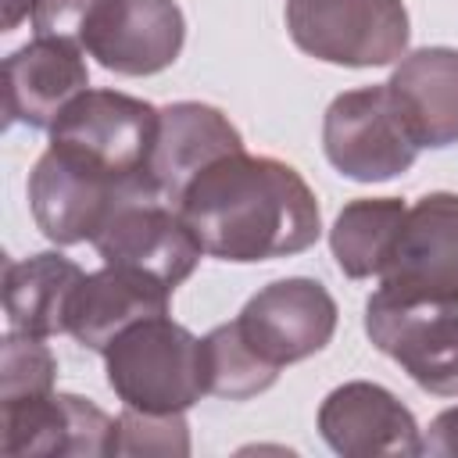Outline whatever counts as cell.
Here are the masks:
<instances>
[{"mask_svg": "<svg viewBox=\"0 0 458 458\" xmlns=\"http://www.w3.org/2000/svg\"><path fill=\"white\" fill-rule=\"evenodd\" d=\"M179 215L204 254L222 261H272L308 250L322 211L304 175L265 154H225L179 197Z\"/></svg>", "mask_w": 458, "mask_h": 458, "instance_id": "obj_1", "label": "cell"}, {"mask_svg": "<svg viewBox=\"0 0 458 458\" xmlns=\"http://www.w3.org/2000/svg\"><path fill=\"white\" fill-rule=\"evenodd\" d=\"M104 369L118 401L140 411H186L208 394L204 340L168 315L118 333L104 351Z\"/></svg>", "mask_w": 458, "mask_h": 458, "instance_id": "obj_2", "label": "cell"}, {"mask_svg": "<svg viewBox=\"0 0 458 458\" xmlns=\"http://www.w3.org/2000/svg\"><path fill=\"white\" fill-rule=\"evenodd\" d=\"M290 39L315 61L379 68L408 50V11L401 0H286Z\"/></svg>", "mask_w": 458, "mask_h": 458, "instance_id": "obj_3", "label": "cell"}, {"mask_svg": "<svg viewBox=\"0 0 458 458\" xmlns=\"http://www.w3.org/2000/svg\"><path fill=\"white\" fill-rule=\"evenodd\" d=\"M157 122L161 111L140 97L118 89H86L50 125V147H61L122 182H150L147 165L154 154Z\"/></svg>", "mask_w": 458, "mask_h": 458, "instance_id": "obj_4", "label": "cell"}, {"mask_svg": "<svg viewBox=\"0 0 458 458\" xmlns=\"http://www.w3.org/2000/svg\"><path fill=\"white\" fill-rule=\"evenodd\" d=\"M322 150L340 175L354 182H383L408 172L422 147L383 82L347 89L326 107Z\"/></svg>", "mask_w": 458, "mask_h": 458, "instance_id": "obj_5", "label": "cell"}, {"mask_svg": "<svg viewBox=\"0 0 458 458\" xmlns=\"http://www.w3.org/2000/svg\"><path fill=\"white\" fill-rule=\"evenodd\" d=\"M140 193H154L150 182H122L61 147H47L29 172L32 218L39 233L61 247L86 240L93 243V236L104 229L111 211Z\"/></svg>", "mask_w": 458, "mask_h": 458, "instance_id": "obj_6", "label": "cell"}, {"mask_svg": "<svg viewBox=\"0 0 458 458\" xmlns=\"http://www.w3.org/2000/svg\"><path fill=\"white\" fill-rule=\"evenodd\" d=\"M365 333L426 394L458 397V304L397 301L376 290L365 304Z\"/></svg>", "mask_w": 458, "mask_h": 458, "instance_id": "obj_7", "label": "cell"}, {"mask_svg": "<svg viewBox=\"0 0 458 458\" xmlns=\"http://www.w3.org/2000/svg\"><path fill=\"white\" fill-rule=\"evenodd\" d=\"M379 290L397 301L458 304V193L437 190L404 211Z\"/></svg>", "mask_w": 458, "mask_h": 458, "instance_id": "obj_8", "label": "cell"}, {"mask_svg": "<svg viewBox=\"0 0 458 458\" xmlns=\"http://www.w3.org/2000/svg\"><path fill=\"white\" fill-rule=\"evenodd\" d=\"M250 351L283 369L290 361L318 354L336 333V301L318 279L290 276L258 290L233 318Z\"/></svg>", "mask_w": 458, "mask_h": 458, "instance_id": "obj_9", "label": "cell"}, {"mask_svg": "<svg viewBox=\"0 0 458 458\" xmlns=\"http://www.w3.org/2000/svg\"><path fill=\"white\" fill-rule=\"evenodd\" d=\"M93 247L104 258V265L147 272L172 290L193 276L204 254L200 240L193 236L179 208L154 193L122 200L104 222V229L93 236Z\"/></svg>", "mask_w": 458, "mask_h": 458, "instance_id": "obj_10", "label": "cell"}, {"mask_svg": "<svg viewBox=\"0 0 458 458\" xmlns=\"http://www.w3.org/2000/svg\"><path fill=\"white\" fill-rule=\"evenodd\" d=\"M186 21L175 0H97L79 47L118 75H154L175 64Z\"/></svg>", "mask_w": 458, "mask_h": 458, "instance_id": "obj_11", "label": "cell"}, {"mask_svg": "<svg viewBox=\"0 0 458 458\" xmlns=\"http://www.w3.org/2000/svg\"><path fill=\"white\" fill-rule=\"evenodd\" d=\"M318 433L344 458L422 454L415 415L386 386L369 379H354L326 394L318 408Z\"/></svg>", "mask_w": 458, "mask_h": 458, "instance_id": "obj_12", "label": "cell"}, {"mask_svg": "<svg viewBox=\"0 0 458 458\" xmlns=\"http://www.w3.org/2000/svg\"><path fill=\"white\" fill-rule=\"evenodd\" d=\"M114 419L75 394H47L0 404V447L7 458L25 454H111Z\"/></svg>", "mask_w": 458, "mask_h": 458, "instance_id": "obj_13", "label": "cell"}, {"mask_svg": "<svg viewBox=\"0 0 458 458\" xmlns=\"http://www.w3.org/2000/svg\"><path fill=\"white\" fill-rule=\"evenodd\" d=\"M86 50L72 39L36 36L4 61V111L7 125L50 129L61 111L86 93L89 68Z\"/></svg>", "mask_w": 458, "mask_h": 458, "instance_id": "obj_14", "label": "cell"}, {"mask_svg": "<svg viewBox=\"0 0 458 458\" xmlns=\"http://www.w3.org/2000/svg\"><path fill=\"white\" fill-rule=\"evenodd\" d=\"M236 150H243V136L218 107L200 100H179L161 107L147 179L161 200L179 208V197L186 193V186L208 165Z\"/></svg>", "mask_w": 458, "mask_h": 458, "instance_id": "obj_15", "label": "cell"}, {"mask_svg": "<svg viewBox=\"0 0 458 458\" xmlns=\"http://www.w3.org/2000/svg\"><path fill=\"white\" fill-rule=\"evenodd\" d=\"M172 286L157 283L147 272L125 268V265H104L100 272L82 276L72 311H68V333L89 347V351H107V344L125 333L129 326L168 315Z\"/></svg>", "mask_w": 458, "mask_h": 458, "instance_id": "obj_16", "label": "cell"}, {"mask_svg": "<svg viewBox=\"0 0 458 458\" xmlns=\"http://www.w3.org/2000/svg\"><path fill=\"white\" fill-rule=\"evenodd\" d=\"M390 93L419 147L458 143V50L422 47L401 57L390 75Z\"/></svg>", "mask_w": 458, "mask_h": 458, "instance_id": "obj_17", "label": "cell"}, {"mask_svg": "<svg viewBox=\"0 0 458 458\" xmlns=\"http://www.w3.org/2000/svg\"><path fill=\"white\" fill-rule=\"evenodd\" d=\"M82 268L54 250L7 261L4 265V311L11 329L29 336H57L68 333L72 297L82 283Z\"/></svg>", "mask_w": 458, "mask_h": 458, "instance_id": "obj_18", "label": "cell"}, {"mask_svg": "<svg viewBox=\"0 0 458 458\" xmlns=\"http://www.w3.org/2000/svg\"><path fill=\"white\" fill-rule=\"evenodd\" d=\"M408 204L397 197H361L344 204L329 229V250L347 279H379Z\"/></svg>", "mask_w": 458, "mask_h": 458, "instance_id": "obj_19", "label": "cell"}, {"mask_svg": "<svg viewBox=\"0 0 458 458\" xmlns=\"http://www.w3.org/2000/svg\"><path fill=\"white\" fill-rule=\"evenodd\" d=\"M204 372H208V394L225 401L258 397L279 379V369L261 361L233 322L215 326L204 336Z\"/></svg>", "mask_w": 458, "mask_h": 458, "instance_id": "obj_20", "label": "cell"}, {"mask_svg": "<svg viewBox=\"0 0 458 458\" xmlns=\"http://www.w3.org/2000/svg\"><path fill=\"white\" fill-rule=\"evenodd\" d=\"M57 361L39 336L11 329L0 344V404L54 394Z\"/></svg>", "mask_w": 458, "mask_h": 458, "instance_id": "obj_21", "label": "cell"}, {"mask_svg": "<svg viewBox=\"0 0 458 458\" xmlns=\"http://www.w3.org/2000/svg\"><path fill=\"white\" fill-rule=\"evenodd\" d=\"M111 454H190V426L182 411L125 408L114 419Z\"/></svg>", "mask_w": 458, "mask_h": 458, "instance_id": "obj_22", "label": "cell"}, {"mask_svg": "<svg viewBox=\"0 0 458 458\" xmlns=\"http://www.w3.org/2000/svg\"><path fill=\"white\" fill-rule=\"evenodd\" d=\"M93 4L97 0H36V11H32L36 36H57V39L79 43V32H82Z\"/></svg>", "mask_w": 458, "mask_h": 458, "instance_id": "obj_23", "label": "cell"}, {"mask_svg": "<svg viewBox=\"0 0 458 458\" xmlns=\"http://www.w3.org/2000/svg\"><path fill=\"white\" fill-rule=\"evenodd\" d=\"M422 451L437 458H458V408H447L429 422Z\"/></svg>", "mask_w": 458, "mask_h": 458, "instance_id": "obj_24", "label": "cell"}, {"mask_svg": "<svg viewBox=\"0 0 458 458\" xmlns=\"http://www.w3.org/2000/svg\"><path fill=\"white\" fill-rule=\"evenodd\" d=\"M36 11V0H4V32H11V29H18V21L21 18H29Z\"/></svg>", "mask_w": 458, "mask_h": 458, "instance_id": "obj_25", "label": "cell"}]
</instances>
